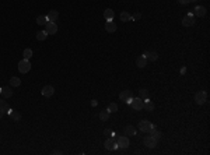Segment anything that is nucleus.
Returning a JSON list of instances; mask_svg holds the SVG:
<instances>
[{"mask_svg": "<svg viewBox=\"0 0 210 155\" xmlns=\"http://www.w3.org/2000/svg\"><path fill=\"white\" fill-rule=\"evenodd\" d=\"M115 141H116V145H118L119 148H122V150H126L130 144L129 138H128L126 136H118V137L115 138Z\"/></svg>", "mask_w": 210, "mask_h": 155, "instance_id": "1", "label": "nucleus"}, {"mask_svg": "<svg viewBox=\"0 0 210 155\" xmlns=\"http://www.w3.org/2000/svg\"><path fill=\"white\" fill-rule=\"evenodd\" d=\"M119 99L122 102H126V103H132V101H133V94H132V91H122L121 94H119Z\"/></svg>", "mask_w": 210, "mask_h": 155, "instance_id": "2", "label": "nucleus"}, {"mask_svg": "<svg viewBox=\"0 0 210 155\" xmlns=\"http://www.w3.org/2000/svg\"><path fill=\"white\" fill-rule=\"evenodd\" d=\"M31 69V63L28 59H22L20 63H18V71L20 73H28Z\"/></svg>", "mask_w": 210, "mask_h": 155, "instance_id": "3", "label": "nucleus"}, {"mask_svg": "<svg viewBox=\"0 0 210 155\" xmlns=\"http://www.w3.org/2000/svg\"><path fill=\"white\" fill-rule=\"evenodd\" d=\"M45 32H46L48 35L56 34V32H58V25H56V22H51V21L46 22V24H45Z\"/></svg>", "mask_w": 210, "mask_h": 155, "instance_id": "4", "label": "nucleus"}, {"mask_svg": "<svg viewBox=\"0 0 210 155\" xmlns=\"http://www.w3.org/2000/svg\"><path fill=\"white\" fill-rule=\"evenodd\" d=\"M207 101V94L205 91H199L196 92V95H195V102L198 103V105H202V103H205Z\"/></svg>", "mask_w": 210, "mask_h": 155, "instance_id": "5", "label": "nucleus"}, {"mask_svg": "<svg viewBox=\"0 0 210 155\" xmlns=\"http://www.w3.org/2000/svg\"><path fill=\"white\" fill-rule=\"evenodd\" d=\"M151 127H153V123L149 122V120H141V122L139 123L140 131H143V133H149V131L151 130Z\"/></svg>", "mask_w": 210, "mask_h": 155, "instance_id": "6", "label": "nucleus"}, {"mask_svg": "<svg viewBox=\"0 0 210 155\" xmlns=\"http://www.w3.org/2000/svg\"><path fill=\"white\" fill-rule=\"evenodd\" d=\"M105 148H107L108 151H115L116 148H118V145H116V141L113 140V137H109V138L105 141Z\"/></svg>", "mask_w": 210, "mask_h": 155, "instance_id": "7", "label": "nucleus"}, {"mask_svg": "<svg viewBox=\"0 0 210 155\" xmlns=\"http://www.w3.org/2000/svg\"><path fill=\"white\" fill-rule=\"evenodd\" d=\"M182 24L185 27H192L195 24V16L193 14H188V16H185L182 18Z\"/></svg>", "mask_w": 210, "mask_h": 155, "instance_id": "8", "label": "nucleus"}, {"mask_svg": "<svg viewBox=\"0 0 210 155\" xmlns=\"http://www.w3.org/2000/svg\"><path fill=\"white\" fill-rule=\"evenodd\" d=\"M130 105H132V108H133L135 111H141V109H143V99L137 96V98H135V99L132 101Z\"/></svg>", "mask_w": 210, "mask_h": 155, "instance_id": "9", "label": "nucleus"}, {"mask_svg": "<svg viewBox=\"0 0 210 155\" xmlns=\"http://www.w3.org/2000/svg\"><path fill=\"white\" fill-rule=\"evenodd\" d=\"M144 145L146 147H149V148H154L157 145V140L154 138V137H151V136H147V137H144Z\"/></svg>", "mask_w": 210, "mask_h": 155, "instance_id": "10", "label": "nucleus"}, {"mask_svg": "<svg viewBox=\"0 0 210 155\" xmlns=\"http://www.w3.org/2000/svg\"><path fill=\"white\" fill-rule=\"evenodd\" d=\"M105 29L109 34H113V32L116 31V24L113 22V20H109V21L105 22Z\"/></svg>", "mask_w": 210, "mask_h": 155, "instance_id": "11", "label": "nucleus"}, {"mask_svg": "<svg viewBox=\"0 0 210 155\" xmlns=\"http://www.w3.org/2000/svg\"><path fill=\"white\" fill-rule=\"evenodd\" d=\"M42 95L43 96H46V98H49V96H52L53 95V92H55V90H53V87L52 85H45L42 88Z\"/></svg>", "mask_w": 210, "mask_h": 155, "instance_id": "12", "label": "nucleus"}, {"mask_svg": "<svg viewBox=\"0 0 210 155\" xmlns=\"http://www.w3.org/2000/svg\"><path fill=\"white\" fill-rule=\"evenodd\" d=\"M46 18H48V21H51V22H56V20L59 18V13L56 10H51L46 14Z\"/></svg>", "mask_w": 210, "mask_h": 155, "instance_id": "13", "label": "nucleus"}, {"mask_svg": "<svg viewBox=\"0 0 210 155\" xmlns=\"http://www.w3.org/2000/svg\"><path fill=\"white\" fill-rule=\"evenodd\" d=\"M143 109H146L147 112H151V111H154V103L149 98H146V99H143Z\"/></svg>", "mask_w": 210, "mask_h": 155, "instance_id": "14", "label": "nucleus"}, {"mask_svg": "<svg viewBox=\"0 0 210 155\" xmlns=\"http://www.w3.org/2000/svg\"><path fill=\"white\" fill-rule=\"evenodd\" d=\"M0 94H1L3 98H10L13 95V90L10 87H3V88H0Z\"/></svg>", "mask_w": 210, "mask_h": 155, "instance_id": "15", "label": "nucleus"}, {"mask_svg": "<svg viewBox=\"0 0 210 155\" xmlns=\"http://www.w3.org/2000/svg\"><path fill=\"white\" fill-rule=\"evenodd\" d=\"M143 56L146 57V60H150V62H156V60L158 59V55H157V52H146Z\"/></svg>", "mask_w": 210, "mask_h": 155, "instance_id": "16", "label": "nucleus"}, {"mask_svg": "<svg viewBox=\"0 0 210 155\" xmlns=\"http://www.w3.org/2000/svg\"><path fill=\"white\" fill-rule=\"evenodd\" d=\"M195 16L196 17H203L206 16V7L203 6H198V7H195Z\"/></svg>", "mask_w": 210, "mask_h": 155, "instance_id": "17", "label": "nucleus"}, {"mask_svg": "<svg viewBox=\"0 0 210 155\" xmlns=\"http://www.w3.org/2000/svg\"><path fill=\"white\" fill-rule=\"evenodd\" d=\"M9 109H10V108H9V105H7V102L0 99V115H1V116L6 115V113L9 112Z\"/></svg>", "mask_w": 210, "mask_h": 155, "instance_id": "18", "label": "nucleus"}, {"mask_svg": "<svg viewBox=\"0 0 210 155\" xmlns=\"http://www.w3.org/2000/svg\"><path fill=\"white\" fill-rule=\"evenodd\" d=\"M146 64H147V60H146L144 56H139V57L136 59V66H137L139 69H143V67H146Z\"/></svg>", "mask_w": 210, "mask_h": 155, "instance_id": "19", "label": "nucleus"}, {"mask_svg": "<svg viewBox=\"0 0 210 155\" xmlns=\"http://www.w3.org/2000/svg\"><path fill=\"white\" fill-rule=\"evenodd\" d=\"M149 133H150V136H151V137H154V138H156L157 141H158V140L161 138V131H160V130H157V128L154 127V126L151 127V130L149 131Z\"/></svg>", "mask_w": 210, "mask_h": 155, "instance_id": "20", "label": "nucleus"}, {"mask_svg": "<svg viewBox=\"0 0 210 155\" xmlns=\"http://www.w3.org/2000/svg\"><path fill=\"white\" fill-rule=\"evenodd\" d=\"M104 17H105V20H107V21H109V20H113L115 13L112 11V9H107V10L104 11Z\"/></svg>", "mask_w": 210, "mask_h": 155, "instance_id": "21", "label": "nucleus"}, {"mask_svg": "<svg viewBox=\"0 0 210 155\" xmlns=\"http://www.w3.org/2000/svg\"><path fill=\"white\" fill-rule=\"evenodd\" d=\"M100 119L102 120V122H107L108 119H109V111L108 109H104L100 112Z\"/></svg>", "mask_w": 210, "mask_h": 155, "instance_id": "22", "label": "nucleus"}, {"mask_svg": "<svg viewBox=\"0 0 210 155\" xmlns=\"http://www.w3.org/2000/svg\"><path fill=\"white\" fill-rule=\"evenodd\" d=\"M7 113L11 116V119H13V120H20V119H21V115H20L18 112H16V111H13V109H9V112H7Z\"/></svg>", "mask_w": 210, "mask_h": 155, "instance_id": "23", "label": "nucleus"}, {"mask_svg": "<svg viewBox=\"0 0 210 155\" xmlns=\"http://www.w3.org/2000/svg\"><path fill=\"white\" fill-rule=\"evenodd\" d=\"M125 134H128V136H135L136 134L135 126H126V127H125Z\"/></svg>", "mask_w": 210, "mask_h": 155, "instance_id": "24", "label": "nucleus"}, {"mask_svg": "<svg viewBox=\"0 0 210 155\" xmlns=\"http://www.w3.org/2000/svg\"><path fill=\"white\" fill-rule=\"evenodd\" d=\"M46 22H48L46 16H38L37 17V24H39V25H45Z\"/></svg>", "mask_w": 210, "mask_h": 155, "instance_id": "25", "label": "nucleus"}, {"mask_svg": "<svg viewBox=\"0 0 210 155\" xmlns=\"http://www.w3.org/2000/svg\"><path fill=\"white\" fill-rule=\"evenodd\" d=\"M130 17H132V16H130L128 11H122V13H121V20H122L123 22H128V21H129Z\"/></svg>", "mask_w": 210, "mask_h": 155, "instance_id": "26", "label": "nucleus"}, {"mask_svg": "<svg viewBox=\"0 0 210 155\" xmlns=\"http://www.w3.org/2000/svg\"><path fill=\"white\" fill-rule=\"evenodd\" d=\"M139 98H141V99L149 98V91H147L146 88H141V90H139Z\"/></svg>", "mask_w": 210, "mask_h": 155, "instance_id": "27", "label": "nucleus"}, {"mask_svg": "<svg viewBox=\"0 0 210 155\" xmlns=\"http://www.w3.org/2000/svg\"><path fill=\"white\" fill-rule=\"evenodd\" d=\"M10 83H11V87H18L20 84H21V80H20L18 77H11Z\"/></svg>", "mask_w": 210, "mask_h": 155, "instance_id": "28", "label": "nucleus"}, {"mask_svg": "<svg viewBox=\"0 0 210 155\" xmlns=\"http://www.w3.org/2000/svg\"><path fill=\"white\" fill-rule=\"evenodd\" d=\"M46 37H48V34H46L45 31H39L37 34V39H38V41H45V39H46Z\"/></svg>", "mask_w": 210, "mask_h": 155, "instance_id": "29", "label": "nucleus"}, {"mask_svg": "<svg viewBox=\"0 0 210 155\" xmlns=\"http://www.w3.org/2000/svg\"><path fill=\"white\" fill-rule=\"evenodd\" d=\"M108 111H109V113L111 112H118V105H116V103H111V105H109V106H108Z\"/></svg>", "mask_w": 210, "mask_h": 155, "instance_id": "30", "label": "nucleus"}, {"mask_svg": "<svg viewBox=\"0 0 210 155\" xmlns=\"http://www.w3.org/2000/svg\"><path fill=\"white\" fill-rule=\"evenodd\" d=\"M31 56H32V50L27 48L25 50H24V59H30Z\"/></svg>", "mask_w": 210, "mask_h": 155, "instance_id": "31", "label": "nucleus"}, {"mask_svg": "<svg viewBox=\"0 0 210 155\" xmlns=\"http://www.w3.org/2000/svg\"><path fill=\"white\" fill-rule=\"evenodd\" d=\"M104 134L108 136V137H113V136H115V133H113L111 128H105V130H104Z\"/></svg>", "mask_w": 210, "mask_h": 155, "instance_id": "32", "label": "nucleus"}, {"mask_svg": "<svg viewBox=\"0 0 210 155\" xmlns=\"http://www.w3.org/2000/svg\"><path fill=\"white\" fill-rule=\"evenodd\" d=\"M181 4H188V3H193V1H196V0H178Z\"/></svg>", "mask_w": 210, "mask_h": 155, "instance_id": "33", "label": "nucleus"}, {"mask_svg": "<svg viewBox=\"0 0 210 155\" xmlns=\"http://www.w3.org/2000/svg\"><path fill=\"white\" fill-rule=\"evenodd\" d=\"M140 17H141V14H140V13H136L135 16L130 17V20H140Z\"/></svg>", "mask_w": 210, "mask_h": 155, "instance_id": "34", "label": "nucleus"}, {"mask_svg": "<svg viewBox=\"0 0 210 155\" xmlns=\"http://www.w3.org/2000/svg\"><path fill=\"white\" fill-rule=\"evenodd\" d=\"M0 118H1V115H0Z\"/></svg>", "mask_w": 210, "mask_h": 155, "instance_id": "35", "label": "nucleus"}]
</instances>
